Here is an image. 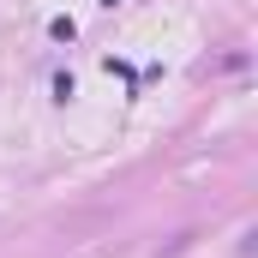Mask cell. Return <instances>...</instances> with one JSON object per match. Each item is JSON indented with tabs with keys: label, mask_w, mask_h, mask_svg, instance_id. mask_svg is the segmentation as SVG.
<instances>
[{
	"label": "cell",
	"mask_w": 258,
	"mask_h": 258,
	"mask_svg": "<svg viewBox=\"0 0 258 258\" xmlns=\"http://www.w3.org/2000/svg\"><path fill=\"white\" fill-rule=\"evenodd\" d=\"M48 36H54V42H72V36H78V24H72V18H54V24H48Z\"/></svg>",
	"instance_id": "obj_1"
}]
</instances>
